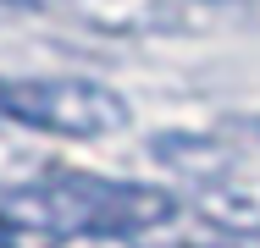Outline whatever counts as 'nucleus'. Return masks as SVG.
<instances>
[{
	"label": "nucleus",
	"mask_w": 260,
	"mask_h": 248,
	"mask_svg": "<svg viewBox=\"0 0 260 248\" xmlns=\"http://www.w3.org/2000/svg\"><path fill=\"white\" fill-rule=\"evenodd\" d=\"M0 121L50 138H111L127 127V99L94 77H17L0 83Z\"/></svg>",
	"instance_id": "nucleus-1"
},
{
	"label": "nucleus",
	"mask_w": 260,
	"mask_h": 248,
	"mask_svg": "<svg viewBox=\"0 0 260 248\" xmlns=\"http://www.w3.org/2000/svg\"><path fill=\"white\" fill-rule=\"evenodd\" d=\"M200 215L227 237H260V177H216L200 188Z\"/></svg>",
	"instance_id": "nucleus-2"
},
{
	"label": "nucleus",
	"mask_w": 260,
	"mask_h": 248,
	"mask_svg": "<svg viewBox=\"0 0 260 248\" xmlns=\"http://www.w3.org/2000/svg\"><path fill=\"white\" fill-rule=\"evenodd\" d=\"M150 154H155L166 171L194 177L200 188L233 171V149L221 144L216 133H160V138H150Z\"/></svg>",
	"instance_id": "nucleus-3"
},
{
	"label": "nucleus",
	"mask_w": 260,
	"mask_h": 248,
	"mask_svg": "<svg viewBox=\"0 0 260 248\" xmlns=\"http://www.w3.org/2000/svg\"><path fill=\"white\" fill-rule=\"evenodd\" d=\"M34 177H39L34 154L22 149V138H11V133L0 127V193H17V188L34 182Z\"/></svg>",
	"instance_id": "nucleus-4"
},
{
	"label": "nucleus",
	"mask_w": 260,
	"mask_h": 248,
	"mask_svg": "<svg viewBox=\"0 0 260 248\" xmlns=\"http://www.w3.org/2000/svg\"><path fill=\"white\" fill-rule=\"evenodd\" d=\"M50 248H139V243L122 237V232H67V237H55Z\"/></svg>",
	"instance_id": "nucleus-5"
},
{
	"label": "nucleus",
	"mask_w": 260,
	"mask_h": 248,
	"mask_svg": "<svg viewBox=\"0 0 260 248\" xmlns=\"http://www.w3.org/2000/svg\"><path fill=\"white\" fill-rule=\"evenodd\" d=\"M188 248H260V237H216V243H188Z\"/></svg>",
	"instance_id": "nucleus-6"
}]
</instances>
